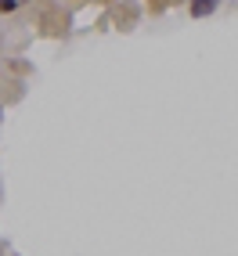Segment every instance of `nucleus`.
<instances>
[{
	"instance_id": "f257e3e1",
	"label": "nucleus",
	"mask_w": 238,
	"mask_h": 256,
	"mask_svg": "<svg viewBox=\"0 0 238 256\" xmlns=\"http://www.w3.org/2000/svg\"><path fill=\"white\" fill-rule=\"evenodd\" d=\"M138 22H141V4L138 0H116L112 4V26L119 32H130Z\"/></svg>"
},
{
	"instance_id": "f03ea898",
	"label": "nucleus",
	"mask_w": 238,
	"mask_h": 256,
	"mask_svg": "<svg viewBox=\"0 0 238 256\" xmlns=\"http://www.w3.org/2000/svg\"><path fill=\"white\" fill-rule=\"evenodd\" d=\"M188 14L195 22H202V18H210V14H216V8H220V0H188Z\"/></svg>"
},
{
	"instance_id": "7ed1b4c3",
	"label": "nucleus",
	"mask_w": 238,
	"mask_h": 256,
	"mask_svg": "<svg viewBox=\"0 0 238 256\" xmlns=\"http://www.w3.org/2000/svg\"><path fill=\"white\" fill-rule=\"evenodd\" d=\"M174 4H188V0H144L148 14H162L166 8H174Z\"/></svg>"
},
{
	"instance_id": "20e7f679",
	"label": "nucleus",
	"mask_w": 238,
	"mask_h": 256,
	"mask_svg": "<svg viewBox=\"0 0 238 256\" xmlns=\"http://www.w3.org/2000/svg\"><path fill=\"white\" fill-rule=\"evenodd\" d=\"M22 4H26V0H0V14H14Z\"/></svg>"
},
{
	"instance_id": "39448f33",
	"label": "nucleus",
	"mask_w": 238,
	"mask_h": 256,
	"mask_svg": "<svg viewBox=\"0 0 238 256\" xmlns=\"http://www.w3.org/2000/svg\"><path fill=\"white\" fill-rule=\"evenodd\" d=\"M98 4H105V8H112V4H116V0H98Z\"/></svg>"
},
{
	"instance_id": "423d86ee",
	"label": "nucleus",
	"mask_w": 238,
	"mask_h": 256,
	"mask_svg": "<svg viewBox=\"0 0 238 256\" xmlns=\"http://www.w3.org/2000/svg\"><path fill=\"white\" fill-rule=\"evenodd\" d=\"M72 4H83V0H72Z\"/></svg>"
}]
</instances>
